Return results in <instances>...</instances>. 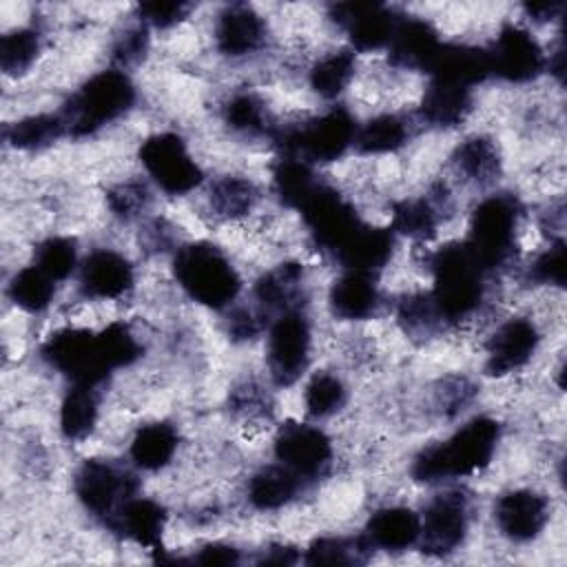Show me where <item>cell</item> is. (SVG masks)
<instances>
[{
  "mask_svg": "<svg viewBox=\"0 0 567 567\" xmlns=\"http://www.w3.org/2000/svg\"><path fill=\"white\" fill-rule=\"evenodd\" d=\"M359 115L343 102L326 104L303 117L279 122L270 148L272 155L299 157L315 168L341 162L354 151Z\"/></svg>",
  "mask_w": 567,
  "mask_h": 567,
  "instance_id": "obj_7",
  "label": "cell"
},
{
  "mask_svg": "<svg viewBox=\"0 0 567 567\" xmlns=\"http://www.w3.org/2000/svg\"><path fill=\"white\" fill-rule=\"evenodd\" d=\"M392 317L401 334L412 343H430L447 330L427 288L401 292L392 301Z\"/></svg>",
  "mask_w": 567,
  "mask_h": 567,
  "instance_id": "obj_37",
  "label": "cell"
},
{
  "mask_svg": "<svg viewBox=\"0 0 567 567\" xmlns=\"http://www.w3.org/2000/svg\"><path fill=\"white\" fill-rule=\"evenodd\" d=\"M166 527H168L166 505L140 492L133 498H128L124 507L117 512L109 534L159 556L162 551H166V545H164Z\"/></svg>",
  "mask_w": 567,
  "mask_h": 567,
  "instance_id": "obj_27",
  "label": "cell"
},
{
  "mask_svg": "<svg viewBox=\"0 0 567 567\" xmlns=\"http://www.w3.org/2000/svg\"><path fill=\"white\" fill-rule=\"evenodd\" d=\"M543 328L532 315L501 319L483 341V374L507 379L525 370L543 348Z\"/></svg>",
  "mask_w": 567,
  "mask_h": 567,
  "instance_id": "obj_16",
  "label": "cell"
},
{
  "mask_svg": "<svg viewBox=\"0 0 567 567\" xmlns=\"http://www.w3.org/2000/svg\"><path fill=\"white\" fill-rule=\"evenodd\" d=\"M135 261L113 246H95L82 255L75 290L84 301H120L135 290Z\"/></svg>",
  "mask_w": 567,
  "mask_h": 567,
  "instance_id": "obj_20",
  "label": "cell"
},
{
  "mask_svg": "<svg viewBox=\"0 0 567 567\" xmlns=\"http://www.w3.org/2000/svg\"><path fill=\"white\" fill-rule=\"evenodd\" d=\"M315 359V321L306 310L275 317L264 334L266 379L275 390L295 388L310 372Z\"/></svg>",
  "mask_w": 567,
  "mask_h": 567,
  "instance_id": "obj_12",
  "label": "cell"
},
{
  "mask_svg": "<svg viewBox=\"0 0 567 567\" xmlns=\"http://www.w3.org/2000/svg\"><path fill=\"white\" fill-rule=\"evenodd\" d=\"M403 9L385 2H337L328 7V20L346 35V47L357 55L388 49Z\"/></svg>",
  "mask_w": 567,
  "mask_h": 567,
  "instance_id": "obj_18",
  "label": "cell"
},
{
  "mask_svg": "<svg viewBox=\"0 0 567 567\" xmlns=\"http://www.w3.org/2000/svg\"><path fill=\"white\" fill-rule=\"evenodd\" d=\"M197 7L190 2H140L133 9V16L146 24L151 31H171L186 22Z\"/></svg>",
  "mask_w": 567,
  "mask_h": 567,
  "instance_id": "obj_50",
  "label": "cell"
},
{
  "mask_svg": "<svg viewBox=\"0 0 567 567\" xmlns=\"http://www.w3.org/2000/svg\"><path fill=\"white\" fill-rule=\"evenodd\" d=\"M350 403V385L337 370L308 372L301 388L303 419L326 423L339 416Z\"/></svg>",
  "mask_w": 567,
  "mask_h": 567,
  "instance_id": "obj_38",
  "label": "cell"
},
{
  "mask_svg": "<svg viewBox=\"0 0 567 567\" xmlns=\"http://www.w3.org/2000/svg\"><path fill=\"white\" fill-rule=\"evenodd\" d=\"M523 279L532 288L563 290L567 279V244L565 237L547 239V244L532 255L523 266Z\"/></svg>",
  "mask_w": 567,
  "mask_h": 567,
  "instance_id": "obj_47",
  "label": "cell"
},
{
  "mask_svg": "<svg viewBox=\"0 0 567 567\" xmlns=\"http://www.w3.org/2000/svg\"><path fill=\"white\" fill-rule=\"evenodd\" d=\"M38 357L66 385L78 383L104 388L115 377L100 337V328L60 326L42 339Z\"/></svg>",
  "mask_w": 567,
  "mask_h": 567,
  "instance_id": "obj_11",
  "label": "cell"
},
{
  "mask_svg": "<svg viewBox=\"0 0 567 567\" xmlns=\"http://www.w3.org/2000/svg\"><path fill=\"white\" fill-rule=\"evenodd\" d=\"M259 182L246 173H219L204 184V204L219 221H244L261 204Z\"/></svg>",
  "mask_w": 567,
  "mask_h": 567,
  "instance_id": "obj_30",
  "label": "cell"
},
{
  "mask_svg": "<svg viewBox=\"0 0 567 567\" xmlns=\"http://www.w3.org/2000/svg\"><path fill=\"white\" fill-rule=\"evenodd\" d=\"M142 248L148 255H173L177 246L184 241L177 237L175 226L166 217H148L140 224Z\"/></svg>",
  "mask_w": 567,
  "mask_h": 567,
  "instance_id": "obj_52",
  "label": "cell"
},
{
  "mask_svg": "<svg viewBox=\"0 0 567 567\" xmlns=\"http://www.w3.org/2000/svg\"><path fill=\"white\" fill-rule=\"evenodd\" d=\"M503 423L492 414H474L443 439L414 452L408 474L416 485L439 487L485 472L501 447Z\"/></svg>",
  "mask_w": 567,
  "mask_h": 567,
  "instance_id": "obj_2",
  "label": "cell"
},
{
  "mask_svg": "<svg viewBox=\"0 0 567 567\" xmlns=\"http://www.w3.org/2000/svg\"><path fill=\"white\" fill-rule=\"evenodd\" d=\"M44 29L38 22L16 24L0 35V71L4 78L29 75L44 53Z\"/></svg>",
  "mask_w": 567,
  "mask_h": 567,
  "instance_id": "obj_40",
  "label": "cell"
},
{
  "mask_svg": "<svg viewBox=\"0 0 567 567\" xmlns=\"http://www.w3.org/2000/svg\"><path fill=\"white\" fill-rule=\"evenodd\" d=\"M71 492L80 509L109 532L124 503L142 492V478L128 461L86 456L71 474Z\"/></svg>",
  "mask_w": 567,
  "mask_h": 567,
  "instance_id": "obj_8",
  "label": "cell"
},
{
  "mask_svg": "<svg viewBox=\"0 0 567 567\" xmlns=\"http://www.w3.org/2000/svg\"><path fill=\"white\" fill-rule=\"evenodd\" d=\"M432 390L434 412L443 421H454L472 405L476 396V385L465 374H445L434 383Z\"/></svg>",
  "mask_w": 567,
  "mask_h": 567,
  "instance_id": "obj_48",
  "label": "cell"
},
{
  "mask_svg": "<svg viewBox=\"0 0 567 567\" xmlns=\"http://www.w3.org/2000/svg\"><path fill=\"white\" fill-rule=\"evenodd\" d=\"M419 122L414 113L379 111L359 120L354 151L361 157H388L401 153L414 137Z\"/></svg>",
  "mask_w": 567,
  "mask_h": 567,
  "instance_id": "obj_32",
  "label": "cell"
},
{
  "mask_svg": "<svg viewBox=\"0 0 567 567\" xmlns=\"http://www.w3.org/2000/svg\"><path fill=\"white\" fill-rule=\"evenodd\" d=\"M272 461L288 467L310 487H317L334 470L337 447L330 432L315 421L288 419L277 425L270 443Z\"/></svg>",
  "mask_w": 567,
  "mask_h": 567,
  "instance_id": "obj_13",
  "label": "cell"
},
{
  "mask_svg": "<svg viewBox=\"0 0 567 567\" xmlns=\"http://www.w3.org/2000/svg\"><path fill=\"white\" fill-rule=\"evenodd\" d=\"M272 385L257 379H244L228 390V412L246 425H264L275 419Z\"/></svg>",
  "mask_w": 567,
  "mask_h": 567,
  "instance_id": "obj_45",
  "label": "cell"
},
{
  "mask_svg": "<svg viewBox=\"0 0 567 567\" xmlns=\"http://www.w3.org/2000/svg\"><path fill=\"white\" fill-rule=\"evenodd\" d=\"M525 202L518 193L494 188L478 195L467 215L461 237L476 261L496 279L520 257V237L525 226Z\"/></svg>",
  "mask_w": 567,
  "mask_h": 567,
  "instance_id": "obj_5",
  "label": "cell"
},
{
  "mask_svg": "<svg viewBox=\"0 0 567 567\" xmlns=\"http://www.w3.org/2000/svg\"><path fill=\"white\" fill-rule=\"evenodd\" d=\"M244 560L241 549L228 540H206L193 554L177 556L173 551H164L157 563H188V565H239Z\"/></svg>",
  "mask_w": 567,
  "mask_h": 567,
  "instance_id": "obj_51",
  "label": "cell"
},
{
  "mask_svg": "<svg viewBox=\"0 0 567 567\" xmlns=\"http://www.w3.org/2000/svg\"><path fill=\"white\" fill-rule=\"evenodd\" d=\"M456 197L445 182L430 184L423 193L403 195L390 204L388 226L399 239H408L421 248L432 244L441 228L452 219Z\"/></svg>",
  "mask_w": 567,
  "mask_h": 567,
  "instance_id": "obj_15",
  "label": "cell"
},
{
  "mask_svg": "<svg viewBox=\"0 0 567 567\" xmlns=\"http://www.w3.org/2000/svg\"><path fill=\"white\" fill-rule=\"evenodd\" d=\"M155 188L148 184V179L142 177H124L113 182L104 193V206L109 215L122 224L133 226L142 224L151 217L153 204H155Z\"/></svg>",
  "mask_w": 567,
  "mask_h": 567,
  "instance_id": "obj_42",
  "label": "cell"
},
{
  "mask_svg": "<svg viewBox=\"0 0 567 567\" xmlns=\"http://www.w3.org/2000/svg\"><path fill=\"white\" fill-rule=\"evenodd\" d=\"M357 69L359 55L350 47H332L319 53L306 66V86L317 100L326 104H337L352 86Z\"/></svg>",
  "mask_w": 567,
  "mask_h": 567,
  "instance_id": "obj_33",
  "label": "cell"
},
{
  "mask_svg": "<svg viewBox=\"0 0 567 567\" xmlns=\"http://www.w3.org/2000/svg\"><path fill=\"white\" fill-rule=\"evenodd\" d=\"M425 78H443L465 84L470 89H478L481 84L492 80L485 44L445 40Z\"/></svg>",
  "mask_w": 567,
  "mask_h": 567,
  "instance_id": "obj_35",
  "label": "cell"
},
{
  "mask_svg": "<svg viewBox=\"0 0 567 567\" xmlns=\"http://www.w3.org/2000/svg\"><path fill=\"white\" fill-rule=\"evenodd\" d=\"M308 244L337 270L381 275L396 255L399 237L388 224L370 221L352 197L321 177L297 208Z\"/></svg>",
  "mask_w": 567,
  "mask_h": 567,
  "instance_id": "obj_1",
  "label": "cell"
},
{
  "mask_svg": "<svg viewBox=\"0 0 567 567\" xmlns=\"http://www.w3.org/2000/svg\"><path fill=\"white\" fill-rule=\"evenodd\" d=\"M182 445L179 427L168 419H153L135 427L126 445V461L140 474H157L173 465Z\"/></svg>",
  "mask_w": 567,
  "mask_h": 567,
  "instance_id": "obj_31",
  "label": "cell"
},
{
  "mask_svg": "<svg viewBox=\"0 0 567 567\" xmlns=\"http://www.w3.org/2000/svg\"><path fill=\"white\" fill-rule=\"evenodd\" d=\"M452 175L467 188L489 193L498 188L505 173V155L498 140L489 133H470L461 137L447 157Z\"/></svg>",
  "mask_w": 567,
  "mask_h": 567,
  "instance_id": "obj_22",
  "label": "cell"
},
{
  "mask_svg": "<svg viewBox=\"0 0 567 567\" xmlns=\"http://www.w3.org/2000/svg\"><path fill=\"white\" fill-rule=\"evenodd\" d=\"M257 565H295L301 563V549L286 540H270L257 549Z\"/></svg>",
  "mask_w": 567,
  "mask_h": 567,
  "instance_id": "obj_54",
  "label": "cell"
},
{
  "mask_svg": "<svg viewBox=\"0 0 567 567\" xmlns=\"http://www.w3.org/2000/svg\"><path fill=\"white\" fill-rule=\"evenodd\" d=\"M58 286L51 277H47L31 261L11 272L4 286V295L11 306L24 315L40 317L47 315L58 297Z\"/></svg>",
  "mask_w": 567,
  "mask_h": 567,
  "instance_id": "obj_41",
  "label": "cell"
},
{
  "mask_svg": "<svg viewBox=\"0 0 567 567\" xmlns=\"http://www.w3.org/2000/svg\"><path fill=\"white\" fill-rule=\"evenodd\" d=\"M492 523L496 534L516 547L536 543L549 527L551 498L536 487L518 485L503 489L492 503Z\"/></svg>",
  "mask_w": 567,
  "mask_h": 567,
  "instance_id": "obj_17",
  "label": "cell"
},
{
  "mask_svg": "<svg viewBox=\"0 0 567 567\" xmlns=\"http://www.w3.org/2000/svg\"><path fill=\"white\" fill-rule=\"evenodd\" d=\"M2 135L9 148L33 155L55 146L62 137H66V128L55 109V111H38V113L20 115L13 122L4 124Z\"/></svg>",
  "mask_w": 567,
  "mask_h": 567,
  "instance_id": "obj_39",
  "label": "cell"
},
{
  "mask_svg": "<svg viewBox=\"0 0 567 567\" xmlns=\"http://www.w3.org/2000/svg\"><path fill=\"white\" fill-rule=\"evenodd\" d=\"M474 104L476 89L443 78H427L414 117L423 128L445 133L465 124L474 113Z\"/></svg>",
  "mask_w": 567,
  "mask_h": 567,
  "instance_id": "obj_25",
  "label": "cell"
},
{
  "mask_svg": "<svg viewBox=\"0 0 567 567\" xmlns=\"http://www.w3.org/2000/svg\"><path fill=\"white\" fill-rule=\"evenodd\" d=\"M168 268L179 292L204 310L224 315L244 297V275L217 241L184 239Z\"/></svg>",
  "mask_w": 567,
  "mask_h": 567,
  "instance_id": "obj_4",
  "label": "cell"
},
{
  "mask_svg": "<svg viewBox=\"0 0 567 567\" xmlns=\"http://www.w3.org/2000/svg\"><path fill=\"white\" fill-rule=\"evenodd\" d=\"M374 556L363 534H319L301 551L306 565H363Z\"/></svg>",
  "mask_w": 567,
  "mask_h": 567,
  "instance_id": "obj_43",
  "label": "cell"
},
{
  "mask_svg": "<svg viewBox=\"0 0 567 567\" xmlns=\"http://www.w3.org/2000/svg\"><path fill=\"white\" fill-rule=\"evenodd\" d=\"M246 299L268 321L290 310H306L312 299L306 264L292 257L272 264L255 277Z\"/></svg>",
  "mask_w": 567,
  "mask_h": 567,
  "instance_id": "obj_21",
  "label": "cell"
},
{
  "mask_svg": "<svg viewBox=\"0 0 567 567\" xmlns=\"http://www.w3.org/2000/svg\"><path fill=\"white\" fill-rule=\"evenodd\" d=\"M432 489V496L419 507L421 534L416 549L427 558H450L465 547L472 534L476 496L463 483H447Z\"/></svg>",
  "mask_w": 567,
  "mask_h": 567,
  "instance_id": "obj_10",
  "label": "cell"
},
{
  "mask_svg": "<svg viewBox=\"0 0 567 567\" xmlns=\"http://www.w3.org/2000/svg\"><path fill=\"white\" fill-rule=\"evenodd\" d=\"M140 89L128 71L104 66L86 75L60 104L66 137L86 140L122 122L137 104Z\"/></svg>",
  "mask_w": 567,
  "mask_h": 567,
  "instance_id": "obj_6",
  "label": "cell"
},
{
  "mask_svg": "<svg viewBox=\"0 0 567 567\" xmlns=\"http://www.w3.org/2000/svg\"><path fill=\"white\" fill-rule=\"evenodd\" d=\"M268 323L270 321L248 299H239L224 312V332L235 346H248L264 339Z\"/></svg>",
  "mask_w": 567,
  "mask_h": 567,
  "instance_id": "obj_49",
  "label": "cell"
},
{
  "mask_svg": "<svg viewBox=\"0 0 567 567\" xmlns=\"http://www.w3.org/2000/svg\"><path fill=\"white\" fill-rule=\"evenodd\" d=\"M565 2H525L520 4V22L529 29L534 27H551L554 22L563 20Z\"/></svg>",
  "mask_w": 567,
  "mask_h": 567,
  "instance_id": "obj_53",
  "label": "cell"
},
{
  "mask_svg": "<svg viewBox=\"0 0 567 567\" xmlns=\"http://www.w3.org/2000/svg\"><path fill=\"white\" fill-rule=\"evenodd\" d=\"M104 388L69 383L58 403V432L66 443H84L102 419Z\"/></svg>",
  "mask_w": 567,
  "mask_h": 567,
  "instance_id": "obj_34",
  "label": "cell"
},
{
  "mask_svg": "<svg viewBox=\"0 0 567 567\" xmlns=\"http://www.w3.org/2000/svg\"><path fill=\"white\" fill-rule=\"evenodd\" d=\"M385 303V290L374 272L339 270L326 290L328 312L343 323L372 321Z\"/></svg>",
  "mask_w": 567,
  "mask_h": 567,
  "instance_id": "obj_23",
  "label": "cell"
},
{
  "mask_svg": "<svg viewBox=\"0 0 567 567\" xmlns=\"http://www.w3.org/2000/svg\"><path fill=\"white\" fill-rule=\"evenodd\" d=\"M319 182V168L312 164L290 155H272L268 168V190L281 208L297 213Z\"/></svg>",
  "mask_w": 567,
  "mask_h": 567,
  "instance_id": "obj_36",
  "label": "cell"
},
{
  "mask_svg": "<svg viewBox=\"0 0 567 567\" xmlns=\"http://www.w3.org/2000/svg\"><path fill=\"white\" fill-rule=\"evenodd\" d=\"M308 489L312 487L288 467L268 461L248 474L244 483V501L252 512L275 514L295 505Z\"/></svg>",
  "mask_w": 567,
  "mask_h": 567,
  "instance_id": "obj_29",
  "label": "cell"
},
{
  "mask_svg": "<svg viewBox=\"0 0 567 567\" xmlns=\"http://www.w3.org/2000/svg\"><path fill=\"white\" fill-rule=\"evenodd\" d=\"M82 255L84 252L80 248L78 237L53 233L35 241L31 250V264L40 268L47 277H51L55 284H64L69 279H75Z\"/></svg>",
  "mask_w": 567,
  "mask_h": 567,
  "instance_id": "obj_44",
  "label": "cell"
},
{
  "mask_svg": "<svg viewBox=\"0 0 567 567\" xmlns=\"http://www.w3.org/2000/svg\"><path fill=\"white\" fill-rule=\"evenodd\" d=\"M153 31L142 24L135 16H131L120 29L113 33L109 42V66L133 73V69L142 66L151 53V35Z\"/></svg>",
  "mask_w": 567,
  "mask_h": 567,
  "instance_id": "obj_46",
  "label": "cell"
},
{
  "mask_svg": "<svg viewBox=\"0 0 567 567\" xmlns=\"http://www.w3.org/2000/svg\"><path fill=\"white\" fill-rule=\"evenodd\" d=\"M427 292L450 328H458L481 315L492 290V275L476 261L463 239H450L425 250Z\"/></svg>",
  "mask_w": 567,
  "mask_h": 567,
  "instance_id": "obj_3",
  "label": "cell"
},
{
  "mask_svg": "<svg viewBox=\"0 0 567 567\" xmlns=\"http://www.w3.org/2000/svg\"><path fill=\"white\" fill-rule=\"evenodd\" d=\"M492 80L527 86L547 73V47L520 20H505L485 44Z\"/></svg>",
  "mask_w": 567,
  "mask_h": 567,
  "instance_id": "obj_14",
  "label": "cell"
},
{
  "mask_svg": "<svg viewBox=\"0 0 567 567\" xmlns=\"http://www.w3.org/2000/svg\"><path fill=\"white\" fill-rule=\"evenodd\" d=\"M361 534L374 554L396 556L416 549L421 534L419 509L403 503L379 505L368 514Z\"/></svg>",
  "mask_w": 567,
  "mask_h": 567,
  "instance_id": "obj_28",
  "label": "cell"
},
{
  "mask_svg": "<svg viewBox=\"0 0 567 567\" xmlns=\"http://www.w3.org/2000/svg\"><path fill=\"white\" fill-rule=\"evenodd\" d=\"M443 42L445 38L430 18L403 11L394 35L385 49V58L394 71L425 75Z\"/></svg>",
  "mask_w": 567,
  "mask_h": 567,
  "instance_id": "obj_24",
  "label": "cell"
},
{
  "mask_svg": "<svg viewBox=\"0 0 567 567\" xmlns=\"http://www.w3.org/2000/svg\"><path fill=\"white\" fill-rule=\"evenodd\" d=\"M219 120L224 128L244 142H264L270 146L279 126V117L268 100L255 89H233L219 104Z\"/></svg>",
  "mask_w": 567,
  "mask_h": 567,
  "instance_id": "obj_26",
  "label": "cell"
},
{
  "mask_svg": "<svg viewBox=\"0 0 567 567\" xmlns=\"http://www.w3.org/2000/svg\"><path fill=\"white\" fill-rule=\"evenodd\" d=\"M135 159L144 173V179L171 199L188 197L204 188L208 175L188 140L177 131H153L144 135L135 148Z\"/></svg>",
  "mask_w": 567,
  "mask_h": 567,
  "instance_id": "obj_9",
  "label": "cell"
},
{
  "mask_svg": "<svg viewBox=\"0 0 567 567\" xmlns=\"http://www.w3.org/2000/svg\"><path fill=\"white\" fill-rule=\"evenodd\" d=\"M210 40L215 53L226 62H248L268 49L270 27L257 7L228 2L215 11Z\"/></svg>",
  "mask_w": 567,
  "mask_h": 567,
  "instance_id": "obj_19",
  "label": "cell"
}]
</instances>
